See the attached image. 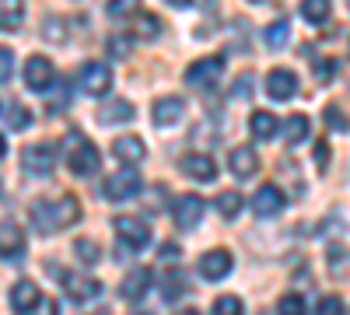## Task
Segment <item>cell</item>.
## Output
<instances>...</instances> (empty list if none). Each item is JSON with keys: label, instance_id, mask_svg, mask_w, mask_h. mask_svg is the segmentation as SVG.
<instances>
[{"label": "cell", "instance_id": "obj_46", "mask_svg": "<svg viewBox=\"0 0 350 315\" xmlns=\"http://www.w3.org/2000/svg\"><path fill=\"white\" fill-rule=\"evenodd\" d=\"M137 315H140V312H137Z\"/></svg>", "mask_w": 350, "mask_h": 315}, {"label": "cell", "instance_id": "obj_3", "mask_svg": "<svg viewBox=\"0 0 350 315\" xmlns=\"http://www.w3.org/2000/svg\"><path fill=\"white\" fill-rule=\"evenodd\" d=\"M53 165H56V148L49 144V140H39V144H28V148L21 151V168L28 172V176H36V179L49 176Z\"/></svg>", "mask_w": 350, "mask_h": 315}, {"label": "cell", "instance_id": "obj_39", "mask_svg": "<svg viewBox=\"0 0 350 315\" xmlns=\"http://www.w3.org/2000/svg\"><path fill=\"white\" fill-rule=\"evenodd\" d=\"M249 84H252V74H242V77L235 81V92H231V95H235V98H245V95L252 92Z\"/></svg>", "mask_w": 350, "mask_h": 315}, {"label": "cell", "instance_id": "obj_22", "mask_svg": "<svg viewBox=\"0 0 350 315\" xmlns=\"http://www.w3.org/2000/svg\"><path fill=\"white\" fill-rule=\"evenodd\" d=\"M277 126H280L277 116H273V112H267V109H256L252 116H249V130H252L256 140H270L277 133Z\"/></svg>", "mask_w": 350, "mask_h": 315}, {"label": "cell", "instance_id": "obj_6", "mask_svg": "<svg viewBox=\"0 0 350 315\" xmlns=\"http://www.w3.org/2000/svg\"><path fill=\"white\" fill-rule=\"evenodd\" d=\"M53 77H56V67H53L49 56L36 53V56H28V60H25V84L32 92H49L53 88Z\"/></svg>", "mask_w": 350, "mask_h": 315}, {"label": "cell", "instance_id": "obj_30", "mask_svg": "<svg viewBox=\"0 0 350 315\" xmlns=\"http://www.w3.org/2000/svg\"><path fill=\"white\" fill-rule=\"evenodd\" d=\"M245 308H242V298H235V295H221V298H214V315H242Z\"/></svg>", "mask_w": 350, "mask_h": 315}, {"label": "cell", "instance_id": "obj_2", "mask_svg": "<svg viewBox=\"0 0 350 315\" xmlns=\"http://www.w3.org/2000/svg\"><path fill=\"white\" fill-rule=\"evenodd\" d=\"M221 74H224V56H203V60H193L186 67V84L200 92H211L221 81Z\"/></svg>", "mask_w": 350, "mask_h": 315}, {"label": "cell", "instance_id": "obj_38", "mask_svg": "<svg viewBox=\"0 0 350 315\" xmlns=\"http://www.w3.org/2000/svg\"><path fill=\"white\" fill-rule=\"evenodd\" d=\"M161 263H179V245H175V242L161 245Z\"/></svg>", "mask_w": 350, "mask_h": 315}, {"label": "cell", "instance_id": "obj_19", "mask_svg": "<svg viewBox=\"0 0 350 315\" xmlns=\"http://www.w3.org/2000/svg\"><path fill=\"white\" fill-rule=\"evenodd\" d=\"M137 116V109H133V102H126V98H112L109 105H102L98 109V123L102 126H112V123H130Z\"/></svg>", "mask_w": 350, "mask_h": 315}, {"label": "cell", "instance_id": "obj_23", "mask_svg": "<svg viewBox=\"0 0 350 315\" xmlns=\"http://www.w3.org/2000/svg\"><path fill=\"white\" fill-rule=\"evenodd\" d=\"M308 133H312V123H308V116H287V120H284V140H287L291 148L305 144V140H308Z\"/></svg>", "mask_w": 350, "mask_h": 315}, {"label": "cell", "instance_id": "obj_36", "mask_svg": "<svg viewBox=\"0 0 350 315\" xmlns=\"http://www.w3.org/2000/svg\"><path fill=\"white\" fill-rule=\"evenodd\" d=\"M326 123H329L333 130H340V133H347V130H350V120L343 116V112H340L336 105H326Z\"/></svg>", "mask_w": 350, "mask_h": 315}, {"label": "cell", "instance_id": "obj_20", "mask_svg": "<svg viewBox=\"0 0 350 315\" xmlns=\"http://www.w3.org/2000/svg\"><path fill=\"white\" fill-rule=\"evenodd\" d=\"M228 165H231V172H235L239 179H249L252 172L259 168V154L252 148H235V151L228 154Z\"/></svg>", "mask_w": 350, "mask_h": 315}, {"label": "cell", "instance_id": "obj_5", "mask_svg": "<svg viewBox=\"0 0 350 315\" xmlns=\"http://www.w3.org/2000/svg\"><path fill=\"white\" fill-rule=\"evenodd\" d=\"M112 228H116V235H120V242L126 249H144L151 242V228L144 224L140 217H133V214H120L112 221Z\"/></svg>", "mask_w": 350, "mask_h": 315}, {"label": "cell", "instance_id": "obj_35", "mask_svg": "<svg viewBox=\"0 0 350 315\" xmlns=\"http://www.w3.org/2000/svg\"><path fill=\"white\" fill-rule=\"evenodd\" d=\"M11 74H14V53L8 46H0V84L11 81Z\"/></svg>", "mask_w": 350, "mask_h": 315}, {"label": "cell", "instance_id": "obj_24", "mask_svg": "<svg viewBox=\"0 0 350 315\" xmlns=\"http://www.w3.org/2000/svg\"><path fill=\"white\" fill-rule=\"evenodd\" d=\"M21 21H25L21 0H4V4H0V32H18Z\"/></svg>", "mask_w": 350, "mask_h": 315}, {"label": "cell", "instance_id": "obj_15", "mask_svg": "<svg viewBox=\"0 0 350 315\" xmlns=\"http://www.w3.org/2000/svg\"><path fill=\"white\" fill-rule=\"evenodd\" d=\"M39 301H42L39 284H32V280H18L14 288H11V308H14L18 315H32Z\"/></svg>", "mask_w": 350, "mask_h": 315}, {"label": "cell", "instance_id": "obj_4", "mask_svg": "<svg viewBox=\"0 0 350 315\" xmlns=\"http://www.w3.org/2000/svg\"><path fill=\"white\" fill-rule=\"evenodd\" d=\"M77 88L84 92V95H105L109 88H112V70H109V64H98V60H92V64H84L81 70H77Z\"/></svg>", "mask_w": 350, "mask_h": 315}, {"label": "cell", "instance_id": "obj_12", "mask_svg": "<svg viewBox=\"0 0 350 315\" xmlns=\"http://www.w3.org/2000/svg\"><path fill=\"white\" fill-rule=\"evenodd\" d=\"M151 116H154L158 126H175V123L186 116V102L179 95H161L154 102V109H151Z\"/></svg>", "mask_w": 350, "mask_h": 315}, {"label": "cell", "instance_id": "obj_28", "mask_svg": "<svg viewBox=\"0 0 350 315\" xmlns=\"http://www.w3.org/2000/svg\"><path fill=\"white\" fill-rule=\"evenodd\" d=\"M186 291H189V284H186V277H183L179 270H172V273L165 277V288H161L165 301H175V298H183Z\"/></svg>", "mask_w": 350, "mask_h": 315}, {"label": "cell", "instance_id": "obj_41", "mask_svg": "<svg viewBox=\"0 0 350 315\" xmlns=\"http://www.w3.org/2000/svg\"><path fill=\"white\" fill-rule=\"evenodd\" d=\"M133 8H130V0H116V4H109V14L112 18H123V14H130Z\"/></svg>", "mask_w": 350, "mask_h": 315}, {"label": "cell", "instance_id": "obj_7", "mask_svg": "<svg viewBox=\"0 0 350 315\" xmlns=\"http://www.w3.org/2000/svg\"><path fill=\"white\" fill-rule=\"evenodd\" d=\"M203 210H207V204H203V196H196V193H183V196L172 204L175 224L186 228V232H193V228L203 221Z\"/></svg>", "mask_w": 350, "mask_h": 315}, {"label": "cell", "instance_id": "obj_32", "mask_svg": "<svg viewBox=\"0 0 350 315\" xmlns=\"http://www.w3.org/2000/svg\"><path fill=\"white\" fill-rule=\"evenodd\" d=\"M74 252H77V260L88 263V266L98 263V245H95L92 238H77V242H74Z\"/></svg>", "mask_w": 350, "mask_h": 315}, {"label": "cell", "instance_id": "obj_43", "mask_svg": "<svg viewBox=\"0 0 350 315\" xmlns=\"http://www.w3.org/2000/svg\"><path fill=\"white\" fill-rule=\"evenodd\" d=\"M4 154H8V140H4V133H0V161H4Z\"/></svg>", "mask_w": 350, "mask_h": 315}, {"label": "cell", "instance_id": "obj_8", "mask_svg": "<svg viewBox=\"0 0 350 315\" xmlns=\"http://www.w3.org/2000/svg\"><path fill=\"white\" fill-rule=\"evenodd\" d=\"M140 176L137 172H130V168H123V172H112V179H105V186H102V193L112 200V204H123V200H130V196H137L140 193Z\"/></svg>", "mask_w": 350, "mask_h": 315}, {"label": "cell", "instance_id": "obj_11", "mask_svg": "<svg viewBox=\"0 0 350 315\" xmlns=\"http://www.w3.org/2000/svg\"><path fill=\"white\" fill-rule=\"evenodd\" d=\"M231 266H235V260H231L228 249H211L207 256H200V277L203 280H224L231 273Z\"/></svg>", "mask_w": 350, "mask_h": 315}, {"label": "cell", "instance_id": "obj_17", "mask_svg": "<svg viewBox=\"0 0 350 315\" xmlns=\"http://www.w3.org/2000/svg\"><path fill=\"white\" fill-rule=\"evenodd\" d=\"M148 288H151V270H148V266H137V270H130V273L123 277L120 295H123L126 301H137V298L148 295Z\"/></svg>", "mask_w": 350, "mask_h": 315}, {"label": "cell", "instance_id": "obj_33", "mask_svg": "<svg viewBox=\"0 0 350 315\" xmlns=\"http://www.w3.org/2000/svg\"><path fill=\"white\" fill-rule=\"evenodd\" d=\"M277 315H305V298L301 295H284L277 305Z\"/></svg>", "mask_w": 350, "mask_h": 315}, {"label": "cell", "instance_id": "obj_27", "mask_svg": "<svg viewBox=\"0 0 350 315\" xmlns=\"http://www.w3.org/2000/svg\"><path fill=\"white\" fill-rule=\"evenodd\" d=\"M137 36L148 39V42L158 39V36H161V21H158L151 11H140V14H137Z\"/></svg>", "mask_w": 350, "mask_h": 315}, {"label": "cell", "instance_id": "obj_21", "mask_svg": "<svg viewBox=\"0 0 350 315\" xmlns=\"http://www.w3.org/2000/svg\"><path fill=\"white\" fill-rule=\"evenodd\" d=\"M67 295L74 298V301H92V298H98L102 295V284L95 280V277H67Z\"/></svg>", "mask_w": 350, "mask_h": 315}, {"label": "cell", "instance_id": "obj_37", "mask_svg": "<svg viewBox=\"0 0 350 315\" xmlns=\"http://www.w3.org/2000/svg\"><path fill=\"white\" fill-rule=\"evenodd\" d=\"M105 49H109V56H130V39L126 36H112L105 42Z\"/></svg>", "mask_w": 350, "mask_h": 315}, {"label": "cell", "instance_id": "obj_14", "mask_svg": "<svg viewBox=\"0 0 350 315\" xmlns=\"http://www.w3.org/2000/svg\"><path fill=\"white\" fill-rule=\"evenodd\" d=\"M252 210H256L259 217H273V214H280V210H284V193H280V186H273V182L259 186L256 196H252Z\"/></svg>", "mask_w": 350, "mask_h": 315}, {"label": "cell", "instance_id": "obj_1", "mask_svg": "<svg viewBox=\"0 0 350 315\" xmlns=\"http://www.w3.org/2000/svg\"><path fill=\"white\" fill-rule=\"evenodd\" d=\"M81 221V204L77 196L64 193V196H46L32 204V224L39 235H53V232H64V228Z\"/></svg>", "mask_w": 350, "mask_h": 315}, {"label": "cell", "instance_id": "obj_42", "mask_svg": "<svg viewBox=\"0 0 350 315\" xmlns=\"http://www.w3.org/2000/svg\"><path fill=\"white\" fill-rule=\"evenodd\" d=\"M326 158H329V148L326 144H315V165L326 168Z\"/></svg>", "mask_w": 350, "mask_h": 315}, {"label": "cell", "instance_id": "obj_40", "mask_svg": "<svg viewBox=\"0 0 350 315\" xmlns=\"http://www.w3.org/2000/svg\"><path fill=\"white\" fill-rule=\"evenodd\" d=\"M315 70H319V77L326 81V77L336 74V60H329V56H326V60H319V64H315Z\"/></svg>", "mask_w": 350, "mask_h": 315}, {"label": "cell", "instance_id": "obj_9", "mask_svg": "<svg viewBox=\"0 0 350 315\" xmlns=\"http://www.w3.org/2000/svg\"><path fill=\"white\" fill-rule=\"evenodd\" d=\"M67 161H70V172H74V176L88 179V176H95V172H98L102 154H98L95 144H88V140H74V151H70Z\"/></svg>", "mask_w": 350, "mask_h": 315}, {"label": "cell", "instance_id": "obj_34", "mask_svg": "<svg viewBox=\"0 0 350 315\" xmlns=\"http://www.w3.org/2000/svg\"><path fill=\"white\" fill-rule=\"evenodd\" d=\"M315 315H347V305H343V298H336V295H326L323 301L315 305Z\"/></svg>", "mask_w": 350, "mask_h": 315}, {"label": "cell", "instance_id": "obj_44", "mask_svg": "<svg viewBox=\"0 0 350 315\" xmlns=\"http://www.w3.org/2000/svg\"><path fill=\"white\" fill-rule=\"evenodd\" d=\"M175 315H200V312H196V308H179Z\"/></svg>", "mask_w": 350, "mask_h": 315}, {"label": "cell", "instance_id": "obj_31", "mask_svg": "<svg viewBox=\"0 0 350 315\" xmlns=\"http://www.w3.org/2000/svg\"><path fill=\"white\" fill-rule=\"evenodd\" d=\"M8 123H11V130H25L28 123H32V112H28L21 102H11L8 105Z\"/></svg>", "mask_w": 350, "mask_h": 315}, {"label": "cell", "instance_id": "obj_13", "mask_svg": "<svg viewBox=\"0 0 350 315\" xmlns=\"http://www.w3.org/2000/svg\"><path fill=\"white\" fill-rule=\"evenodd\" d=\"M179 168H183V176L186 179H196V182H214V176H217V165H214V158H207V154H186L183 161H179Z\"/></svg>", "mask_w": 350, "mask_h": 315}, {"label": "cell", "instance_id": "obj_18", "mask_svg": "<svg viewBox=\"0 0 350 315\" xmlns=\"http://www.w3.org/2000/svg\"><path fill=\"white\" fill-rule=\"evenodd\" d=\"M112 154L123 165H140L144 158H148V148H144L140 137H120V140H112Z\"/></svg>", "mask_w": 350, "mask_h": 315}, {"label": "cell", "instance_id": "obj_16", "mask_svg": "<svg viewBox=\"0 0 350 315\" xmlns=\"http://www.w3.org/2000/svg\"><path fill=\"white\" fill-rule=\"evenodd\" d=\"M25 252V232L14 221H0V256L4 260H18Z\"/></svg>", "mask_w": 350, "mask_h": 315}, {"label": "cell", "instance_id": "obj_26", "mask_svg": "<svg viewBox=\"0 0 350 315\" xmlns=\"http://www.w3.org/2000/svg\"><path fill=\"white\" fill-rule=\"evenodd\" d=\"M262 39H267L270 49L287 46V39H291V25H287L284 18H280V21H270V25H267V36H262Z\"/></svg>", "mask_w": 350, "mask_h": 315}, {"label": "cell", "instance_id": "obj_25", "mask_svg": "<svg viewBox=\"0 0 350 315\" xmlns=\"http://www.w3.org/2000/svg\"><path fill=\"white\" fill-rule=\"evenodd\" d=\"M329 0H305L301 4V18L308 21V25H323L326 18H329Z\"/></svg>", "mask_w": 350, "mask_h": 315}, {"label": "cell", "instance_id": "obj_45", "mask_svg": "<svg viewBox=\"0 0 350 315\" xmlns=\"http://www.w3.org/2000/svg\"><path fill=\"white\" fill-rule=\"evenodd\" d=\"M92 315H112V312H105V308H102V312H92Z\"/></svg>", "mask_w": 350, "mask_h": 315}, {"label": "cell", "instance_id": "obj_10", "mask_svg": "<svg viewBox=\"0 0 350 315\" xmlns=\"http://www.w3.org/2000/svg\"><path fill=\"white\" fill-rule=\"evenodd\" d=\"M267 95L273 98V102H291L298 95V77H295V70H287V67H273L270 74H267Z\"/></svg>", "mask_w": 350, "mask_h": 315}, {"label": "cell", "instance_id": "obj_29", "mask_svg": "<svg viewBox=\"0 0 350 315\" xmlns=\"http://www.w3.org/2000/svg\"><path fill=\"white\" fill-rule=\"evenodd\" d=\"M217 210H221V217H239V210H242V196L235 193V189H224L221 196H217Z\"/></svg>", "mask_w": 350, "mask_h": 315}]
</instances>
